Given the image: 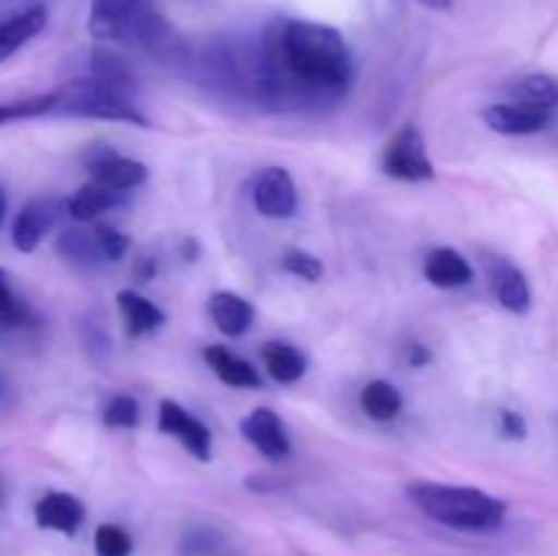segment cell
<instances>
[{"label": "cell", "mask_w": 558, "mask_h": 556, "mask_svg": "<svg viewBox=\"0 0 558 556\" xmlns=\"http://www.w3.org/2000/svg\"><path fill=\"white\" fill-rule=\"evenodd\" d=\"M349 82L352 52L336 27L308 20H276L265 27L251 85L265 107L303 109L338 101Z\"/></svg>", "instance_id": "6da1fadb"}, {"label": "cell", "mask_w": 558, "mask_h": 556, "mask_svg": "<svg viewBox=\"0 0 558 556\" xmlns=\"http://www.w3.org/2000/svg\"><path fill=\"white\" fill-rule=\"evenodd\" d=\"M407 494L425 518L458 532H496L507 521V501L472 485L420 480L409 485Z\"/></svg>", "instance_id": "7a4b0ae2"}, {"label": "cell", "mask_w": 558, "mask_h": 556, "mask_svg": "<svg viewBox=\"0 0 558 556\" xmlns=\"http://www.w3.org/2000/svg\"><path fill=\"white\" fill-rule=\"evenodd\" d=\"M87 31L93 38L147 52L172 49L174 33L156 0H90Z\"/></svg>", "instance_id": "3957f363"}, {"label": "cell", "mask_w": 558, "mask_h": 556, "mask_svg": "<svg viewBox=\"0 0 558 556\" xmlns=\"http://www.w3.org/2000/svg\"><path fill=\"white\" fill-rule=\"evenodd\" d=\"M54 112L74 114V118H93V120H114V123H129L147 129L150 120L140 112L131 101L129 90L104 85V82L85 76V80L71 82L69 87L60 90V104Z\"/></svg>", "instance_id": "277c9868"}, {"label": "cell", "mask_w": 558, "mask_h": 556, "mask_svg": "<svg viewBox=\"0 0 558 556\" xmlns=\"http://www.w3.org/2000/svg\"><path fill=\"white\" fill-rule=\"evenodd\" d=\"M381 169L390 178L403 180V183H425L436 178L434 161L428 156V145L417 125L407 123L390 136L381 153Z\"/></svg>", "instance_id": "5b68a950"}, {"label": "cell", "mask_w": 558, "mask_h": 556, "mask_svg": "<svg viewBox=\"0 0 558 556\" xmlns=\"http://www.w3.org/2000/svg\"><path fill=\"white\" fill-rule=\"evenodd\" d=\"M158 431L174 436L196 461L207 463L213 458V434L196 414H191L183 403L163 398L158 403Z\"/></svg>", "instance_id": "8992f818"}, {"label": "cell", "mask_w": 558, "mask_h": 556, "mask_svg": "<svg viewBox=\"0 0 558 556\" xmlns=\"http://www.w3.org/2000/svg\"><path fill=\"white\" fill-rule=\"evenodd\" d=\"M85 167L90 172V180L107 185V189L120 191V194H129L136 185H142L147 180V167L136 158L120 156L114 147L98 145L90 147L85 156Z\"/></svg>", "instance_id": "52a82bcc"}, {"label": "cell", "mask_w": 558, "mask_h": 556, "mask_svg": "<svg viewBox=\"0 0 558 556\" xmlns=\"http://www.w3.org/2000/svg\"><path fill=\"white\" fill-rule=\"evenodd\" d=\"M65 202L58 196H38L31 200L11 223V243L22 254H33L41 245V240L52 232L58 218L63 216Z\"/></svg>", "instance_id": "ba28073f"}, {"label": "cell", "mask_w": 558, "mask_h": 556, "mask_svg": "<svg viewBox=\"0 0 558 556\" xmlns=\"http://www.w3.org/2000/svg\"><path fill=\"white\" fill-rule=\"evenodd\" d=\"M254 207L265 218H292L298 210V185L289 169L267 167L256 174Z\"/></svg>", "instance_id": "9c48e42d"}, {"label": "cell", "mask_w": 558, "mask_h": 556, "mask_svg": "<svg viewBox=\"0 0 558 556\" xmlns=\"http://www.w3.org/2000/svg\"><path fill=\"white\" fill-rule=\"evenodd\" d=\"M240 431H243L245 442L254 450H259L267 461H283L292 452V442H289L287 428H283V420L272 409L259 407L248 412L240 423Z\"/></svg>", "instance_id": "30bf717a"}, {"label": "cell", "mask_w": 558, "mask_h": 556, "mask_svg": "<svg viewBox=\"0 0 558 556\" xmlns=\"http://www.w3.org/2000/svg\"><path fill=\"white\" fill-rule=\"evenodd\" d=\"M483 120L490 131H496V134L529 136L548 129L550 120H554V112L539 107H529V104L521 101H505L490 104L483 112Z\"/></svg>", "instance_id": "8fae6325"}, {"label": "cell", "mask_w": 558, "mask_h": 556, "mask_svg": "<svg viewBox=\"0 0 558 556\" xmlns=\"http://www.w3.org/2000/svg\"><path fill=\"white\" fill-rule=\"evenodd\" d=\"M33 518H36L38 529L60 534H76L80 532L82 521H85V505L76 499L74 494L65 491H49L33 507Z\"/></svg>", "instance_id": "7c38bea8"}, {"label": "cell", "mask_w": 558, "mask_h": 556, "mask_svg": "<svg viewBox=\"0 0 558 556\" xmlns=\"http://www.w3.org/2000/svg\"><path fill=\"white\" fill-rule=\"evenodd\" d=\"M488 276L494 298L499 300L501 309L518 316L532 311V287H529L526 276L515 265H510L507 259H494L488 267Z\"/></svg>", "instance_id": "4fadbf2b"}, {"label": "cell", "mask_w": 558, "mask_h": 556, "mask_svg": "<svg viewBox=\"0 0 558 556\" xmlns=\"http://www.w3.org/2000/svg\"><path fill=\"white\" fill-rule=\"evenodd\" d=\"M207 311H210V319L218 330L227 338H240L251 330L256 319V309L245 298H240L238 292H213L207 300Z\"/></svg>", "instance_id": "5bb4252c"}, {"label": "cell", "mask_w": 558, "mask_h": 556, "mask_svg": "<svg viewBox=\"0 0 558 556\" xmlns=\"http://www.w3.org/2000/svg\"><path fill=\"white\" fill-rule=\"evenodd\" d=\"M425 281L436 289H461L474 281V267L456 249H434L423 262Z\"/></svg>", "instance_id": "9a60e30c"}, {"label": "cell", "mask_w": 558, "mask_h": 556, "mask_svg": "<svg viewBox=\"0 0 558 556\" xmlns=\"http://www.w3.org/2000/svg\"><path fill=\"white\" fill-rule=\"evenodd\" d=\"M44 27H47V9L44 5H31V9H22L0 20V63L20 52Z\"/></svg>", "instance_id": "2e32d148"}, {"label": "cell", "mask_w": 558, "mask_h": 556, "mask_svg": "<svg viewBox=\"0 0 558 556\" xmlns=\"http://www.w3.org/2000/svg\"><path fill=\"white\" fill-rule=\"evenodd\" d=\"M205 363L210 365L213 374L229 387H238V390H256L262 387V376L248 360L238 358L234 352H229L221 343H213L205 349Z\"/></svg>", "instance_id": "e0dca14e"}, {"label": "cell", "mask_w": 558, "mask_h": 556, "mask_svg": "<svg viewBox=\"0 0 558 556\" xmlns=\"http://www.w3.org/2000/svg\"><path fill=\"white\" fill-rule=\"evenodd\" d=\"M118 309L125 322V333H129L131 338H142L147 336V333H156L158 327H163V322H167V314H163L150 298L134 292V289L118 292Z\"/></svg>", "instance_id": "ac0fdd59"}, {"label": "cell", "mask_w": 558, "mask_h": 556, "mask_svg": "<svg viewBox=\"0 0 558 556\" xmlns=\"http://www.w3.org/2000/svg\"><path fill=\"white\" fill-rule=\"evenodd\" d=\"M123 202L125 194L107 189V185L96 183V180H87L85 185H80V189L65 200V213H69L74 221H93V218L104 216V213L123 205Z\"/></svg>", "instance_id": "d6986e66"}, {"label": "cell", "mask_w": 558, "mask_h": 556, "mask_svg": "<svg viewBox=\"0 0 558 556\" xmlns=\"http://www.w3.org/2000/svg\"><path fill=\"white\" fill-rule=\"evenodd\" d=\"M262 360H265V368L278 385H294L298 379H303L305 368V354L298 347L287 341H267L262 347Z\"/></svg>", "instance_id": "ffe728a7"}, {"label": "cell", "mask_w": 558, "mask_h": 556, "mask_svg": "<svg viewBox=\"0 0 558 556\" xmlns=\"http://www.w3.org/2000/svg\"><path fill=\"white\" fill-rule=\"evenodd\" d=\"M33 325H36V316H33L31 305L14 292L11 276L0 267V338L25 333L31 330Z\"/></svg>", "instance_id": "44dd1931"}, {"label": "cell", "mask_w": 558, "mask_h": 556, "mask_svg": "<svg viewBox=\"0 0 558 556\" xmlns=\"http://www.w3.org/2000/svg\"><path fill=\"white\" fill-rule=\"evenodd\" d=\"M360 409L376 423H390L401 414L403 396L398 387L387 379H374L360 390Z\"/></svg>", "instance_id": "7402d4cb"}, {"label": "cell", "mask_w": 558, "mask_h": 556, "mask_svg": "<svg viewBox=\"0 0 558 556\" xmlns=\"http://www.w3.org/2000/svg\"><path fill=\"white\" fill-rule=\"evenodd\" d=\"M507 93H510V101L548 109V112H556L558 107V82L548 74L521 76V80L507 87Z\"/></svg>", "instance_id": "603a6c76"}, {"label": "cell", "mask_w": 558, "mask_h": 556, "mask_svg": "<svg viewBox=\"0 0 558 556\" xmlns=\"http://www.w3.org/2000/svg\"><path fill=\"white\" fill-rule=\"evenodd\" d=\"M90 74L93 80L104 82V85H112V87H120V90H134V74H131L129 63H125L120 55L109 52V49H96V52L90 55Z\"/></svg>", "instance_id": "cb8c5ba5"}, {"label": "cell", "mask_w": 558, "mask_h": 556, "mask_svg": "<svg viewBox=\"0 0 558 556\" xmlns=\"http://www.w3.org/2000/svg\"><path fill=\"white\" fill-rule=\"evenodd\" d=\"M58 104H60V90L44 93V96H36V98H22V101H3L0 104V125L41 118V114L54 112Z\"/></svg>", "instance_id": "d4e9b609"}, {"label": "cell", "mask_w": 558, "mask_h": 556, "mask_svg": "<svg viewBox=\"0 0 558 556\" xmlns=\"http://www.w3.org/2000/svg\"><path fill=\"white\" fill-rule=\"evenodd\" d=\"M58 251L65 259L87 262V265L104 259L101 249H98L96 232H82V229H65L58 238Z\"/></svg>", "instance_id": "484cf974"}, {"label": "cell", "mask_w": 558, "mask_h": 556, "mask_svg": "<svg viewBox=\"0 0 558 556\" xmlns=\"http://www.w3.org/2000/svg\"><path fill=\"white\" fill-rule=\"evenodd\" d=\"M93 548H96V556H131L134 540L118 523H98L93 534Z\"/></svg>", "instance_id": "4316f807"}, {"label": "cell", "mask_w": 558, "mask_h": 556, "mask_svg": "<svg viewBox=\"0 0 558 556\" xmlns=\"http://www.w3.org/2000/svg\"><path fill=\"white\" fill-rule=\"evenodd\" d=\"M140 401L129 392H118L104 403V423L109 428H136L140 425Z\"/></svg>", "instance_id": "83f0119b"}, {"label": "cell", "mask_w": 558, "mask_h": 556, "mask_svg": "<svg viewBox=\"0 0 558 556\" xmlns=\"http://www.w3.org/2000/svg\"><path fill=\"white\" fill-rule=\"evenodd\" d=\"M281 267L289 273V276L303 278V281H311V283H316L322 276H325V265H322L314 254L300 249H289L287 254H283Z\"/></svg>", "instance_id": "f1b7e54d"}, {"label": "cell", "mask_w": 558, "mask_h": 556, "mask_svg": "<svg viewBox=\"0 0 558 556\" xmlns=\"http://www.w3.org/2000/svg\"><path fill=\"white\" fill-rule=\"evenodd\" d=\"M93 232H96L98 249H101L104 259L120 262L125 256V251L131 249V238H129V234L120 232V229H114V227H96V229H93Z\"/></svg>", "instance_id": "f546056e"}, {"label": "cell", "mask_w": 558, "mask_h": 556, "mask_svg": "<svg viewBox=\"0 0 558 556\" xmlns=\"http://www.w3.org/2000/svg\"><path fill=\"white\" fill-rule=\"evenodd\" d=\"M499 425H501V434H505L507 439H526L529 425L526 420H523V414L515 412V409H505L499 418Z\"/></svg>", "instance_id": "4dcf8cb0"}, {"label": "cell", "mask_w": 558, "mask_h": 556, "mask_svg": "<svg viewBox=\"0 0 558 556\" xmlns=\"http://www.w3.org/2000/svg\"><path fill=\"white\" fill-rule=\"evenodd\" d=\"M407 363L412 365V368H423V365L430 363V352L425 343L420 341H412L407 343Z\"/></svg>", "instance_id": "1f68e13d"}, {"label": "cell", "mask_w": 558, "mask_h": 556, "mask_svg": "<svg viewBox=\"0 0 558 556\" xmlns=\"http://www.w3.org/2000/svg\"><path fill=\"white\" fill-rule=\"evenodd\" d=\"M158 273V265L153 256H140V259L134 262V276L140 278V281H153Z\"/></svg>", "instance_id": "d6a6232c"}, {"label": "cell", "mask_w": 558, "mask_h": 556, "mask_svg": "<svg viewBox=\"0 0 558 556\" xmlns=\"http://www.w3.org/2000/svg\"><path fill=\"white\" fill-rule=\"evenodd\" d=\"M183 254H185V259H189V262L196 259V254H199V245H196L194 238L183 240Z\"/></svg>", "instance_id": "836d02e7"}, {"label": "cell", "mask_w": 558, "mask_h": 556, "mask_svg": "<svg viewBox=\"0 0 558 556\" xmlns=\"http://www.w3.org/2000/svg\"><path fill=\"white\" fill-rule=\"evenodd\" d=\"M423 5H428V9H447V5L452 3V0H420Z\"/></svg>", "instance_id": "e575fe53"}, {"label": "cell", "mask_w": 558, "mask_h": 556, "mask_svg": "<svg viewBox=\"0 0 558 556\" xmlns=\"http://www.w3.org/2000/svg\"><path fill=\"white\" fill-rule=\"evenodd\" d=\"M5 205H9V200H5V191H3V185H0V223H3V218H5Z\"/></svg>", "instance_id": "d590c367"}, {"label": "cell", "mask_w": 558, "mask_h": 556, "mask_svg": "<svg viewBox=\"0 0 558 556\" xmlns=\"http://www.w3.org/2000/svg\"><path fill=\"white\" fill-rule=\"evenodd\" d=\"M0 392H3V385H0Z\"/></svg>", "instance_id": "8d00e7d4"}]
</instances>
